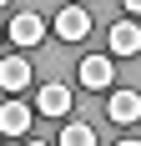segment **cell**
<instances>
[{
	"label": "cell",
	"mask_w": 141,
	"mask_h": 146,
	"mask_svg": "<svg viewBox=\"0 0 141 146\" xmlns=\"http://www.w3.org/2000/svg\"><path fill=\"white\" fill-rule=\"evenodd\" d=\"M106 116H111L116 126H136V121H141V91H111Z\"/></svg>",
	"instance_id": "cell-1"
},
{
	"label": "cell",
	"mask_w": 141,
	"mask_h": 146,
	"mask_svg": "<svg viewBox=\"0 0 141 146\" xmlns=\"http://www.w3.org/2000/svg\"><path fill=\"white\" fill-rule=\"evenodd\" d=\"M56 35H61V40H70V45L86 40V35H91V15H86L81 5H66V10L56 15Z\"/></svg>",
	"instance_id": "cell-2"
},
{
	"label": "cell",
	"mask_w": 141,
	"mask_h": 146,
	"mask_svg": "<svg viewBox=\"0 0 141 146\" xmlns=\"http://www.w3.org/2000/svg\"><path fill=\"white\" fill-rule=\"evenodd\" d=\"M10 40L25 45V50H30V45H41V40H45V20H41L35 10H20V15L10 20Z\"/></svg>",
	"instance_id": "cell-3"
},
{
	"label": "cell",
	"mask_w": 141,
	"mask_h": 146,
	"mask_svg": "<svg viewBox=\"0 0 141 146\" xmlns=\"http://www.w3.org/2000/svg\"><path fill=\"white\" fill-rule=\"evenodd\" d=\"M116 71H111V56H86L81 60V86L86 91H111Z\"/></svg>",
	"instance_id": "cell-4"
},
{
	"label": "cell",
	"mask_w": 141,
	"mask_h": 146,
	"mask_svg": "<svg viewBox=\"0 0 141 146\" xmlns=\"http://www.w3.org/2000/svg\"><path fill=\"white\" fill-rule=\"evenodd\" d=\"M35 111H41V116H70V86H61V81L41 86V96H35Z\"/></svg>",
	"instance_id": "cell-5"
},
{
	"label": "cell",
	"mask_w": 141,
	"mask_h": 146,
	"mask_svg": "<svg viewBox=\"0 0 141 146\" xmlns=\"http://www.w3.org/2000/svg\"><path fill=\"white\" fill-rule=\"evenodd\" d=\"M25 131H30V106L5 101L0 106V136H25Z\"/></svg>",
	"instance_id": "cell-6"
},
{
	"label": "cell",
	"mask_w": 141,
	"mask_h": 146,
	"mask_svg": "<svg viewBox=\"0 0 141 146\" xmlns=\"http://www.w3.org/2000/svg\"><path fill=\"white\" fill-rule=\"evenodd\" d=\"M111 56H141V30L131 20H116L111 25Z\"/></svg>",
	"instance_id": "cell-7"
},
{
	"label": "cell",
	"mask_w": 141,
	"mask_h": 146,
	"mask_svg": "<svg viewBox=\"0 0 141 146\" xmlns=\"http://www.w3.org/2000/svg\"><path fill=\"white\" fill-rule=\"evenodd\" d=\"M35 76H30V60H20V56H10V60H0V86L5 91H25Z\"/></svg>",
	"instance_id": "cell-8"
},
{
	"label": "cell",
	"mask_w": 141,
	"mask_h": 146,
	"mask_svg": "<svg viewBox=\"0 0 141 146\" xmlns=\"http://www.w3.org/2000/svg\"><path fill=\"white\" fill-rule=\"evenodd\" d=\"M56 146H96V131L86 126V121H66L61 126V141Z\"/></svg>",
	"instance_id": "cell-9"
},
{
	"label": "cell",
	"mask_w": 141,
	"mask_h": 146,
	"mask_svg": "<svg viewBox=\"0 0 141 146\" xmlns=\"http://www.w3.org/2000/svg\"><path fill=\"white\" fill-rule=\"evenodd\" d=\"M126 10H131V15H141V0H126Z\"/></svg>",
	"instance_id": "cell-10"
},
{
	"label": "cell",
	"mask_w": 141,
	"mask_h": 146,
	"mask_svg": "<svg viewBox=\"0 0 141 146\" xmlns=\"http://www.w3.org/2000/svg\"><path fill=\"white\" fill-rule=\"evenodd\" d=\"M121 146H141V141H121Z\"/></svg>",
	"instance_id": "cell-11"
},
{
	"label": "cell",
	"mask_w": 141,
	"mask_h": 146,
	"mask_svg": "<svg viewBox=\"0 0 141 146\" xmlns=\"http://www.w3.org/2000/svg\"><path fill=\"white\" fill-rule=\"evenodd\" d=\"M25 146H45V141H25Z\"/></svg>",
	"instance_id": "cell-12"
},
{
	"label": "cell",
	"mask_w": 141,
	"mask_h": 146,
	"mask_svg": "<svg viewBox=\"0 0 141 146\" xmlns=\"http://www.w3.org/2000/svg\"><path fill=\"white\" fill-rule=\"evenodd\" d=\"M0 5H5V0H0Z\"/></svg>",
	"instance_id": "cell-13"
}]
</instances>
